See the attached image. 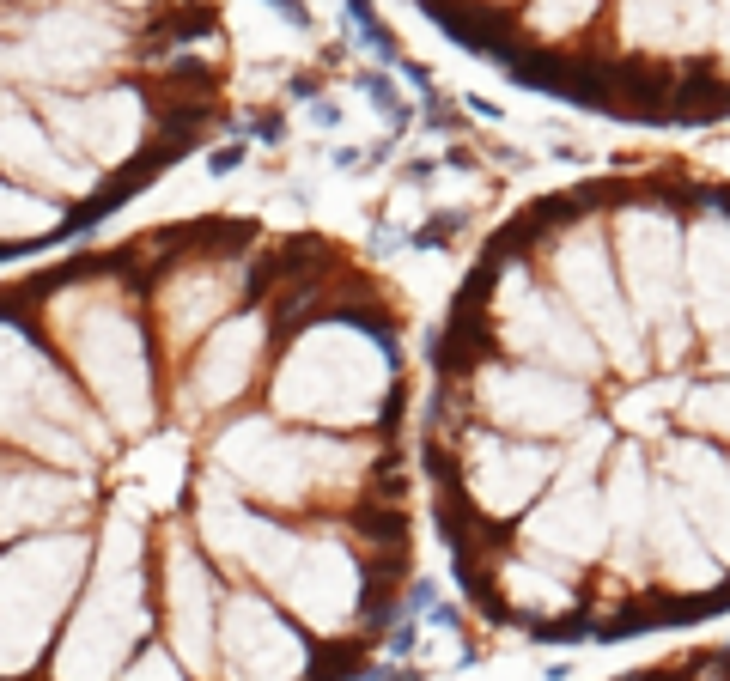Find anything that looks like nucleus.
Listing matches in <instances>:
<instances>
[{
  "mask_svg": "<svg viewBox=\"0 0 730 681\" xmlns=\"http://www.w3.org/2000/svg\"><path fill=\"white\" fill-rule=\"evenodd\" d=\"M499 584H505V602H511V609H536V615H560V609H572V578L554 572V566L511 560V566L499 572Z\"/></svg>",
  "mask_w": 730,
  "mask_h": 681,
  "instance_id": "nucleus-25",
  "label": "nucleus"
},
{
  "mask_svg": "<svg viewBox=\"0 0 730 681\" xmlns=\"http://www.w3.org/2000/svg\"><path fill=\"white\" fill-rule=\"evenodd\" d=\"M384 384H390V353L372 335L311 329L274 371V408L292 420L353 426V420H372Z\"/></svg>",
  "mask_w": 730,
  "mask_h": 681,
  "instance_id": "nucleus-2",
  "label": "nucleus"
},
{
  "mask_svg": "<svg viewBox=\"0 0 730 681\" xmlns=\"http://www.w3.org/2000/svg\"><path fill=\"white\" fill-rule=\"evenodd\" d=\"M645 542H651V554H657V572L670 578V590H712V584H718V560L706 554V542H694L688 511L676 505L670 481H651Z\"/></svg>",
  "mask_w": 730,
  "mask_h": 681,
  "instance_id": "nucleus-20",
  "label": "nucleus"
},
{
  "mask_svg": "<svg viewBox=\"0 0 730 681\" xmlns=\"http://www.w3.org/2000/svg\"><path fill=\"white\" fill-rule=\"evenodd\" d=\"M591 444L578 450V457L566 463V475H560V487H554V499L536 511V523H530V542L542 548V554H566V560H591L597 548H603V493H597V481H591V469H597V450H603V426L597 432H584Z\"/></svg>",
  "mask_w": 730,
  "mask_h": 681,
  "instance_id": "nucleus-12",
  "label": "nucleus"
},
{
  "mask_svg": "<svg viewBox=\"0 0 730 681\" xmlns=\"http://www.w3.org/2000/svg\"><path fill=\"white\" fill-rule=\"evenodd\" d=\"M688 274H694V311H700V323L724 329L730 323V225L724 219H706L694 232Z\"/></svg>",
  "mask_w": 730,
  "mask_h": 681,
  "instance_id": "nucleus-24",
  "label": "nucleus"
},
{
  "mask_svg": "<svg viewBox=\"0 0 730 681\" xmlns=\"http://www.w3.org/2000/svg\"><path fill=\"white\" fill-rule=\"evenodd\" d=\"M7 86H13V73H7V43H0V98H7Z\"/></svg>",
  "mask_w": 730,
  "mask_h": 681,
  "instance_id": "nucleus-30",
  "label": "nucleus"
},
{
  "mask_svg": "<svg viewBox=\"0 0 730 681\" xmlns=\"http://www.w3.org/2000/svg\"><path fill=\"white\" fill-rule=\"evenodd\" d=\"M55 335H61L73 371L86 377V390L104 402V414L122 432H140L153 420V359H146L134 317L110 292H80L67 305H55Z\"/></svg>",
  "mask_w": 730,
  "mask_h": 681,
  "instance_id": "nucleus-3",
  "label": "nucleus"
},
{
  "mask_svg": "<svg viewBox=\"0 0 730 681\" xmlns=\"http://www.w3.org/2000/svg\"><path fill=\"white\" fill-rule=\"evenodd\" d=\"M280 590H286L292 609L323 633H335L359 609V572H353L341 542H299L292 566L280 572Z\"/></svg>",
  "mask_w": 730,
  "mask_h": 681,
  "instance_id": "nucleus-17",
  "label": "nucleus"
},
{
  "mask_svg": "<svg viewBox=\"0 0 730 681\" xmlns=\"http://www.w3.org/2000/svg\"><path fill=\"white\" fill-rule=\"evenodd\" d=\"M0 177L31 189V195H98V171L80 165L67 146L25 110H0Z\"/></svg>",
  "mask_w": 730,
  "mask_h": 681,
  "instance_id": "nucleus-14",
  "label": "nucleus"
},
{
  "mask_svg": "<svg viewBox=\"0 0 730 681\" xmlns=\"http://www.w3.org/2000/svg\"><path fill=\"white\" fill-rule=\"evenodd\" d=\"M232 292H238V268H219V262H195V268L171 274L165 292H159V329H165V341L189 347L207 323L226 317Z\"/></svg>",
  "mask_w": 730,
  "mask_h": 681,
  "instance_id": "nucleus-22",
  "label": "nucleus"
},
{
  "mask_svg": "<svg viewBox=\"0 0 730 681\" xmlns=\"http://www.w3.org/2000/svg\"><path fill=\"white\" fill-rule=\"evenodd\" d=\"M499 280V317H505V341L518 353H536V359H554V365H572V371H591L597 365V347L584 341V329L572 323L566 305H554L548 292L530 286L524 262H511L493 274Z\"/></svg>",
  "mask_w": 730,
  "mask_h": 681,
  "instance_id": "nucleus-11",
  "label": "nucleus"
},
{
  "mask_svg": "<svg viewBox=\"0 0 730 681\" xmlns=\"http://www.w3.org/2000/svg\"><path fill=\"white\" fill-rule=\"evenodd\" d=\"M213 469L219 481H238L244 493L299 505L311 493H347L359 450L335 438H305V432H280L274 420H238L219 432L213 444Z\"/></svg>",
  "mask_w": 730,
  "mask_h": 681,
  "instance_id": "nucleus-6",
  "label": "nucleus"
},
{
  "mask_svg": "<svg viewBox=\"0 0 730 681\" xmlns=\"http://www.w3.org/2000/svg\"><path fill=\"white\" fill-rule=\"evenodd\" d=\"M469 499L493 517H511V511H524L542 487V475L554 469V450L542 444H499L493 432H475L469 438Z\"/></svg>",
  "mask_w": 730,
  "mask_h": 681,
  "instance_id": "nucleus-18",
  "label": "nucleus"
},
{
  "mask_svg": "<svg viewBox=\"0 0 730 681\" xmlns=\"http://www.w3.org/2000/svg\"><path fill=\"white\" fill-rule=\"evenodd\" d=\"M86 578V536H31L0 554V681H19Z\"/></svg>",
  "mask_w": 730,
  "mask_h": 681,
  "instance_id": "nucleus-5",
  "label": "nucleus"
},
{
  "mask_svg": "<svg viewBox=\"0 0 730 681\" xmlns=\"http://www.w3.org/2000/svg\"><path fill=\"white\" fill-rule=\"evenodd\" d=\"M645 505H651V487H645V463L639 450L627 444L615 457V475L603 487V536H615V560L633 566L639 548H645Z\"/></svg>",
  "mask_w": 730,
  "mask_h": 681,
  "instance_id": "nucleus-23",
  "label": "nucleus"
},
{
  "mask_svg": "<svg viewBox=\"0 0 730 681\" xmlns=\"http://www.w3.org/2000/svg\"><path fill=\"white\" fill-rule=\"evenodd\" d=\"M0 438L31 444L49 463H92L104 444L98 426L86 420L80 396H73V384L13 323H0Z\"/></svg>",
  "mask_w": 730,
  "mask_h": 681,
  "instance_id": "nucleus-4",
  "label": "nucleus"
},
{
  "mask_svg": "<svg viewBox=\"0 0 730 681\" xmlns=\"http://www.w3.org/2000/svg\"><path fill=\"white\" fill-rule=\"evenodd\" d=\"M256 359H262V317H256V311L219 323V329L207 335L195 371H189V408H219V402L244 396Z\"/></svg>",
  "mask_w": 730,
  "mask_h": 681,
  "instance_id": "nucleus-19",
  "label": "nucleus"
},
{
  "mask_svg": "<svg viewBox=\"0 0 730 681\" xmlns=\"http://www.w3.org/2000/svg\"><path fill=\"white\" fill-rule=\"evenodd\" d=\"M43 128L67 146L80 165H128L146 140V104L134 92H86V98H49Z\"/></svg>",
  "mask_w": 730,
  "mask_h": 681,
  "instance_id": "nucleus-9",
  "label": "nucleus"
},
{
  "mask_svg": "<svg viewBox=\"0 0 730 681\" xmlns=\"http://www.w3.org/2000/svg\"><path fill=\"white\" fill-rule=\"evenodd\" d=\"M621 256H627V274H633V298H639V317L664 329V359L676 365L688 353V335L676 323V225L664 207H633L621 219Z\"/></svg>",
  "mask_w": 730,
  "mask_h": 681,
  "instance_id": "nucleus-8",
  "label": "nucleus"
},
{
  "mask_svg": "<svg viewBox=\"0 0 730 681\" xmlns=\"http://www.w3.org/2000/svg\"><path fill=\"white\" fill-rule=\"evenodd\" d=\"M122 681H183V669L171 663V651H159V645H153V651H140V657H134V669H128Z\"/></svg>",
  "mask_w": 730,
  "mask_h": 681,
  "instance_id": "nucleus-28",
  "label": "nucleus"
},
{
  "mask_svg": "<svg viewBox=\"0 0 730 681\" xmlns=\"http://www.w3.org/2000/svg\"><path fill=\"white\" fill-rule=\"evenodd\" d=\"M670 493L676 505L694 517V529H706L718 560H730V481H724V463L712 457L706 444H670Z\"/></svg>",
  "mask_w": 730,
  "mask_h": 681,
  "instance_id": "nucleus-21",
  "label": "nucleus"
},
{
  "mask_svg": "<svg viewBox=\"0 0 730 681\" xmlns=\"http://www.w3.org/2000/svg\"><path fill=\"white\" fill-rule=\"evenodd\" d=\"M55 225H61V207L55 201H43V195H31V189H19V183L0 177V244L49 238Z\"/></svg>",
  "mask_w": 730,
  "mask_h": 681,
  "instance_id": "nucleus-26",
  "label": "nucleus"
},
{
  "mask_svg": "<svg viewBox=\"0 0 730 681\" xmlns=\"http://www.w3.org/2000/svg\"><path fill=\"white\" fill-rule=\"evenodd\" d=\"M688 420L706 426V432H730V384H718V390H694V396H688Z\"/></svg>",
  "mask_w": 730,
  "mask_h": 681,
  "instance_id": "nucleus-27",
  "label": "nucleus"
},
{
  "mask_svg": "<svg viewBox=\"0 0 730 681\" xmlns=\"http://www.w3.org/2000/svg\"><path fill=\"white\" fill-rule=\"evenodd\" d=\"M378 681H420V669H384Z\"/></svg>",
  "mask_w": 730,
  "mask_h": 681,
  "instance_id": "nucleus-29",
  "label": "nucleus"
},
{
  "mask_svg": "<svg viewBox=\"0 0 730 681\" xmlns=\"http://www.w3.org/2000/svg\"><path fill=\"white\" fill-rule=\"evenodd\" d=\"M146 633V584H140V529L134 517H110L98 566L86 584V602L73 609L61 651H55V681H110L128 657V645Z\"/></svg>",
  "mask_w": 730,
  "mask_h": 681,
  "instance_id": "nucleus-1",
  "label": "nucleus"
},
{
  "mask_svg": "<svg viewBox=\"0 0 730 681\" xmlns=\"http://www.w3.org/2000/svg\"><path fill=\"white\" fill-rule=\"evenodd\" d=\"M122 49V19L98 7H55V13H25L19 37L7 43V73L31 86H80L104 73Z\"/></svg>",
  "mask_w": 730,
  "mask_h": 681,
  "instance_id": "nucleus-7",
  "label": "nucleus"
},
{
  "mask_svg": "<svg viewBox=\"0 0 730 681\" xmlns=\"http://www.w3.org/2000/svg\"><path fill=\"white\" fill-rule=\"evenodd\" d=\"M219 669L226 681H305L311 651L262 596H232L226 627H219Z\"/></svg>",
  "mask_w": 730,
  "mask_h": 681,
  "instance_id": "nucleus-10",
  "label": "nucleus"
},
{
  "mask_svg": "<svg viewBox=\"0 0 730 681\" xmlns=\"http://www.w3.org/2000/svg\"><path fill=\"white\" fill-rule=\"evenodd\" d=\"M554 274L560 286L572 292V305L597 323V335L615 347V365H639L645 347H639V329L627 323V305L615 298V274H609V250L597 244V232H578V238H554Z\"/></svg>",
  "mask_w": 730,
  "mask_h": 681,
  "instance_id": "nucleus-13",
  "label": "nucleus"
},
{
  "mask_svg": "<svg viewBox=\"0 0 730 681\" xmlns=\"http://www.w3.org/2000/svg\"><path fill=\"white\" fill-rule=\"evenodd\" d=\"M165 627H171V651L195 675H213L219 669V651H213V627H219L213 578H207L201 554L183 536L165 542Z\"/></svg>",
  "mask_w": 730,
  "mask_h": 681,
  "instance_id": "nucleus-15",
  "label": "nucleus"
},
{
  "mask_svg": "<svg viewBox=\"0 0 730 681\" xmlns=\"http://www.w3.org/2000/svg\"><path fill=\"white\" fill-rule=\"evenodd\" d=\"M481 408L518 432H560V426L591 414V396L578 384H566V377L536 371V365H524V371L493 365V371H481Z\"/></svg>",
  "mask_w": 730,
  "mask_h": 681,
  "instance_id": "nucleus-16",
  "label": "nucleus"
}]
</instances>
